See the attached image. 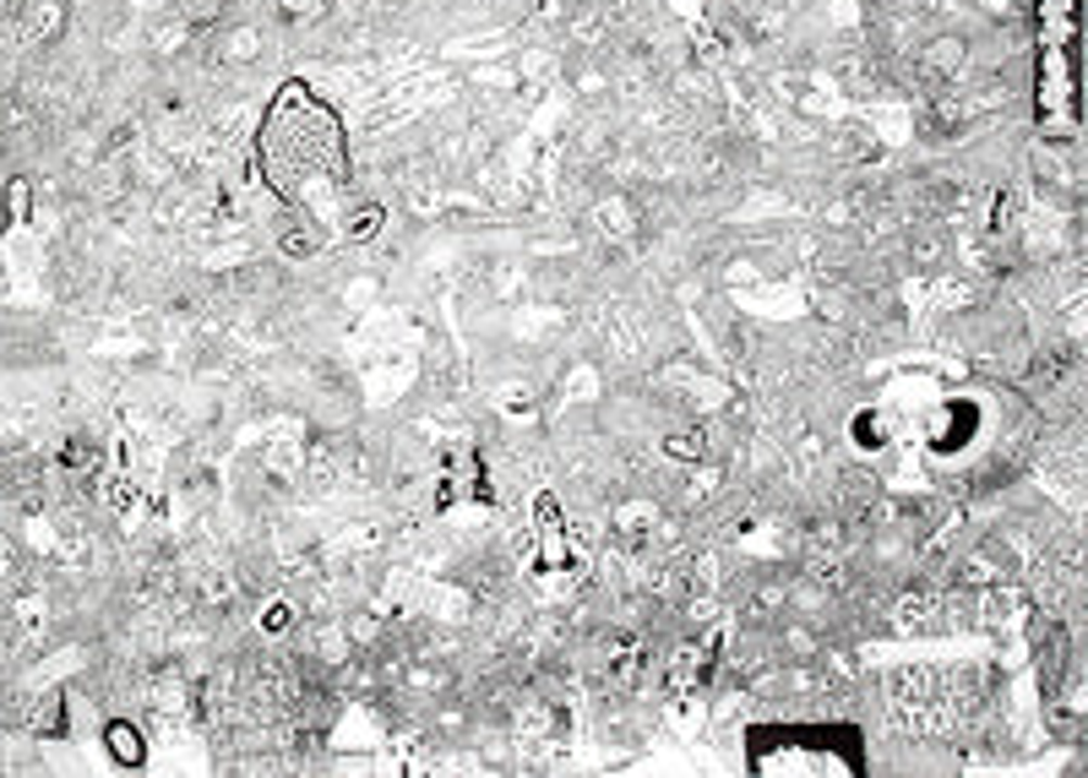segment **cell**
I'll use <instances>...</instances> for the list:
<instances>
[{
	"instance_id": "1",
	"label": "cell",
	"mask_w": 1088,
	"mask_h": 778,
	"mask_svg": "<svg viewBox=\"0 0 1088 778\" xmlns=\"http://www.w3.org/2000/svg\"><path fill=\"white\" fill-rule=\"evenodd\" d=\"M267 169H272V186L305 213H310V186H327V196L348 186L337 120L299 88L267 120Z\"/></svg>"
}]
</instances>
